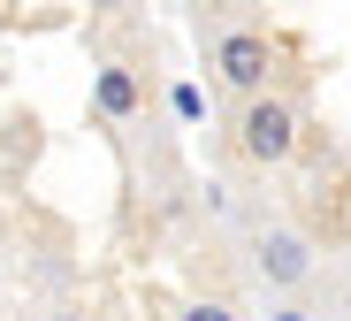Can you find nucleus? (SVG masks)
<instances>
[{"instance_id":"nucleus-1","label":"nucleus","mask_w":351,"mask_h":321,"mask_svg":"<svg viewBox=\"0 0 351 321\" xmlns=\"http://www.w3.org/2000/svg\"><path fill=\"white\" fill-rule=\"evenodd\" d=\"M237 153L252 168H282L290 153H298V107H290L282 92H260L237 107Z\"/></svg>"},{"instance_id":"nucleus-6","label":"nucleus","mask_w":351,"mask_h":321,"mask_svg":"<svg viewBox=\"0 0 351 321\" xmlns=\"http://www.w3.org/2000/svg\"><path fill=\"white\" fill-rule=\"evenodd\" d=\"M46 321H84V313H69V306H62V313H46Z\"/></svg>"},{"instance_id":"nucleus-3","label":"nucleus","mask_w":351,"mask_h":321,"mask_svg":"<svg viewBox=\"0 0 351 321\" xmlns=\"http://www.w3.org/2000/svg\"><path fill=\"white\" fill-rule=\"evenodd\" d=\"M252 268H260L267 291H298V283L313 276V237H298V230H260Z\"/></svg>"},{"instance_id":"nucleus-4","label":"nucleus","mask_w":351,"mask_h":321,"mask_svg":"<svg viewBox=\"0 0 351 321\" xmlns=\"http://www.w3.org/2000/svg\"><path fill=\"white\" fill-rule=\"evenodd\" d=\"M145 107V85H138V69H99V115H138Z\"/></svg>"},{"instance_id":"nucleus-5","label":"nucleus","mask_w":351,"mask_h":321,"mask_svg":"<svg viewBox=\"0 0 351 321\" xmlns=\"http://www.w3.org/2000/svg\"><path fill=\"white\" fill-rule=\"evenodd\" d=\"M176 321H245V313L229 306V298H191V306L176 313Z\"/></svg>"},{"instance_id":"nucleus-2","label":"nucleus","mask_w":351,"mask_h":321,"mask_svg":"<svg viewBox=\"0 0 351 321\" xmlns=\"http://www.w3.org/2000/svg\"><path fill=\"white\" fill-rule=\"evenodd\" d=\"M214 77L237 92V100H260L267 77H275V38L260 23H237V31H221L214 38Z\"/></svg>"}]
</instances>
